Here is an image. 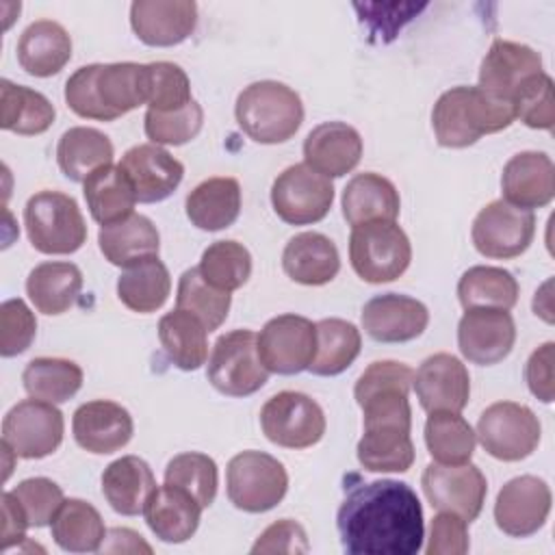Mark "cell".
Segmentation results:
<instances>
[{
    "label": "cell",
    "instance_id": "1",
    "mask_svg": "<svg viewBox=\"0 0 555 555\" xmlns=\"http://www.w3.org/2000/svg\"><path fill=\"white\" fill-rule=\"evenodd\" d=\"M336 527L349 555H414L425 538L416 492L395 479L351 488L338 507Z\"/></svg>",
    "mask_w": 555,
    "mask_h": 555
},
{
    "label": "cell",
    "instance_id": "2",
    "mask_svg": "<svg viewBox=\"0 0 555 555\" xmlns=\"http://www.w3.org/2000/svg\"><path fill=\"white\" fill-rule=\"evenodd\" d=\"M65 102L78 117L113 121L147 102V65H82L65 82Z\"/></svg>",
    "mask_w": 555,
    "mask_h": 555
},
{
    "label": "cell",
    "instance_id": "3",
    "mask_svg": "<svg viewBox=\"0 0 555 555\" xmlns=\"http://www.w3.org/2000/svg\"><path fill=\"white\" fill-rule=\"evenodd\" d=\"M364 434L356 447L358 462L371 473H405L414 462L408 395H384L362 405Z\"/></svg>",
    "mask_w": 555,
    "mask_h": 555
},
{
    "label": "cell",
    "instance_id": "4",
    "mask_svg": "<svg viewBox=\"0 0 555 555\" xmlns=\"http://www.w3.org/2000/svg\"><path fill=\"white\" fill-rule=\"evenodd\" d=\"M516 119L509 102L496 100L479 87H453L444 91L431 111L436 141L442 147H468L483 134L505 130Z\"/></svg>",
    "mask_w": 555,
    "mask_h": 555
},
{
    "label": "cell",
    "instance_id": "5",
    "mask_svg": "<svg viewBox=\"0 0 555 555\" xmlns=\"http://www.w3.org/2000/svg\"><path fill=\"white\" fill-rule=\"evenodd\" d=\"M238 128L256 143L275 145L288 141L304 121V104L297 91L278 80L247 85L234 104Z\"/></svg>",
    "mask_w": 555,
    "mask_h": 555
},
{
    "label": "cell",
    "instance_id": "6",
    "mask_svg": "<svg viewBox=\"0 0 555 555\" xmlns=\"http://www.w3.org/2000/svg\"><path fill=\"white\" fill-rule=\"evenodd\" d=\"M24 225L30 245L50 256L74 254L87 241L85 217L72 195L39 191L24 206Z\"/></svg>",
    "mask_w": 555,
    "mask_h": 555
},
{
    "label": "cell",
    "instance_id": "7",
    "mask_svg": "<svg viewBox=\"0 0 555 555\" xmlns=\"http://www.w3.org/2000/svg\"><path fill=\"white\" fill-rule=\"evenodd\" d=\"M349 260L358 278L369 284H384L405 273L412 260V245L395 221H371L351 230Z\"/></svg>",
    "mask_w": 555,
    "mask_h": 555
},
{
    "label": "cell",
    "instance_id": "8",
    "mask_svg": "<svg viewBox=\"0 0 555 555\" xmlns=\"http://www.w3.org/2000/svg\"><path fill=\"white\" fill-rule=\"evenodd\" d=\"M228 499L236 509L262 514L273 509L288 490V475L282 462L262 451H241L228 462Z\"/></svg>",
    "mask_w": 555,
    "mask_h": 555
},
{
    "label": "cell",
    "instance_id": "9",
    "mask_svg": "<svg viewBox=\"0 0 555 555\" xmlns=\"http://www.w3.org/2000/svg\"><path fill=\"white\" fill-rule=\"evenodd\" d=\"M206 377L215 390L228 397H249L260 390L269 371L260 362L256 334L251 330L221 334L208 356Z\"/></svg>",
    "mask_w": 555,
    "mask_h": 555
},
{
    "label": "cell",
    "instance_id": "10",
    "mask_svg": "<svg viewBox=\"0 0 555 555\" xmlns=\"http://www.w3.org/2000/svg\"><path fill=\"white\" fill-rule=\"evenodd\" d=\"M475 436L494 460L520 462L538 449L542 425L531 408L516 401H496L481 412Z\"/></svg>",
    "mask_w": 555,
    "mask_h": 555
},
{
    "label": "cell",
    "instance_id": "11",
    "mask_svg": "<svg viewBox=\"0 0 555 555\" xmlns=\"http://www.w3.org/2000/svg\"><path fill=\"white\" fill-rule=\"evenodd\" d=\"M65 421L56 403L41 399H24L15 403L2 421V444L15 457L41 460L63 442Z\"/></svg>",
    "mask_w": 555,
    "mask_h": 555
},
{
    "label": "cell",
    "instance_id": "12",
    "mask_svg": "<svg viewBox=\"0 0 555 555\" xmlns=\"http://www.w3.org/2000/svg\"><path fill=\"white\" fill-rule=\"evenodd\" d=\"M262 434L284 449H308L325 434L321 405L297 390H282L267 399L260 410Z\"/></svg>",
    "mask_w": 555,
    "mask_h": 555
},
{
    "label": "cell",
    "instance_id": "13",
    "mask_svg": "<svg viewBox=\"0 0 555 555\" xmlns=\"http://www.w3.org/2000/svg\"><path fill=\"white\" fill-rule=\"evenodd\" d=\"M334 202V184L306 163L286 167L271 186V204L275 215L291 225H308L321 221Z\"/></svg>",
    "mask_w": 555,
    "mask_h": 555
},
{
    "label": "cell",
    "instance_id": "14",
    "mask_svg": "<svg viewBox=\"0 0 555 555\" xmlns=\"http://www.w3.org/2000/svg\"><path fill=\"white\" fill-rule=\"evenodd\" d=\"M535 215L507 204L505 199H494L486 204L473 221V245L486 258L507 260L520 256L533 241Z\"/></svg>",
    "mask_w": 555,
    "mask_h": 555
},
{
    "label": "cell",
    "instance_id": "15",
    "mask_svg": "<svg viewBox=\"0 0 555 555\" xmlns=\"http://www.w3.org/2000/svg\"><path fill=\"white\" fill-rule=\"evenodd\" d=\"M260 362L269 373L297 375L308 369L317 349V327L301 314H280L256 336Z\"/></svg>",
    "mask_w": 555,
    "mask_h": 555
},
{
    "label": "cell",
    "instance_id": "16",
    "mask_svg": "<svg viewBox=\"0 0 555 555\" xmlns=\"http://www.w3.org/2000/svg\"><path fill=\"white\" fill-rule=\"evenodd\" d=\"M423 492L431 507L438 512H451L462 516L466 522L481 514L488 483L483 473L466 464H427L421 477Z\"/></svg>",
    "mask_w": 555,
    "mask_h": 555
},
{
    "label": "cell",
    "instance_id": "17",
    "mask_svg": "<svg viewBox=\"0 0 555 555\" xmlns=\"http://www.w3.org/2000/svg\"><path fill=\"white\" fill-rule=\"evenodd\" d=\"M516 343V323L509 310L468 308L457 323L460 353L479 366L505 360Z\"/></svg>",
    "mask_w": 555,
    "mask_h": 555
},
{
    "label": "cell",
    "instance_id": "18",
    "mask_svg": "<svg viewBox=\"0 0 555 555\" xmlns=\"http://www.w3.org/2000/svg\"><path fill=\"white\" fill-rule=\"evenodd\" d=\"M551 501V488L546 486L544 479L533 475L514 477L496 494V527L512 538L533 535L546 522Z\"/></svg>",
    "mask_w": 555,
    "mask_h": 555
},
{
    "label": "cell",
    "instance_id": "19",
    "mask_svg": "<svg viewBox=\"0 0 555 555\" xmlns=\"http://www.w3.org/2000/svg\"><path fill=\"white\" fill-rule=\"evenodd\" d=\"M412 386L425 412H462L470 397V375L460 358L434 353L423 360Z\"/></svg>",
    "mask_w": 555,
    "mask_h": 555
},
{
    "label": "cell",
    "instance_id": "20",
    "mask_svg": "<svg viewBox=\"0 0 555 555\" xmlns=\"http://www.w3.org/2000/svg\"><path fill=\"white\" fill-rule=\"evenodd\" d=\"M542 72V56L518 41L494 39L479 67V89L488 95L509 102L516 91Z\"/></svg>",
    "mask_w": 555,
    "mask_h": 555
},
{
    "label": "cell",
    "instance_id": "21",
    "mask_svg": "<svg viewBox=\"0 0 555 555\" xmlns=\"http://www.w3.org/2000/svg\"><path fill=\"white\" fill-rule=\"evenodd\" d=\"M427 323L425 304L399 293L375 295L362 308V327L377 343L414 340L425 332Z\"/></svg>",
    "mask_w": 555,
    "mask_h": 555
},
{
    "label": "cell",
    "instance_id": "22",
    "mask_svg": "<svg viewBox=\"0 0 555 555\" xmlns=\"http://www.w3.org/2000/svg\"><path fill=\"white\" fill-rule=\"evenodd\" d=\"M72 431L78 447L95 455H106L130 442L134 425L124 405L108 399H95L76 408Z\"/></svg>",
    "mask_w": 555,
    "mask_h": 555
},
{
    "label": "cell",
    "instance_id": "23",
    "mask_svg": "<svg viewBox=\"0 0 555 555\" xmlns=\"http://www.w3.org/2000/svg\"><path fill=\"white\" fill-rule=\"evenodd\" d=\"M119 167L130 178L137 202L141 204L167 199L184 176V165L156 143H141L130 147L121 156Z\"/></svg>",
    "mask_w": 555,
    "mask_h": 555
},
{
    "label": "cell",
    "instance_id": "24",
    "mask_svg": "<svg viewBox=\"0 0 555 555\" xmlns=\"http://www.w3.org/2000/svg\"><path fill=\"white\" fill-rule=\"evenodd\" d=\"M195 24L197 4L193 0H137L130 4V26L147 46H178L195 30Z\"/></svg>",
    "mask_w": 555,
    "mask_h": 555
},
{
    "label": "cell",
    "instance_id": "25",
    "mask_svg": "<svg viewBox=\"0 0 555 555\" xmlns=\"http://www.w3.org/2000/svg\"><path fill=\"white\" fill-rule=\"evenodd\" d=\"M503 199L512 206L544 208L555 197V167L544 152L514 154L501 173Z\"/></svg>",
    "mask_w": 555,
    "mask_h": 555
},
{
    "label": "cell",
    "instance_id": "26",
    "mask_svg": "<svg viewBox=\"0 0 555 555\" xmlns=\"http://www.w3.org/2000/svg\"><path fill=\"white\" fill-rule=\"evenodd\" d=\"M362 137L345 121H325L312 128L304 141V160L325 178H340L358 167Z\"/></svg>",
    "mask_w": 555,
    "mask_h": 555
},
{
    "label": "cell",
    "instance_id": "27",
    "mask_svg": "<svg viewBox=\"0 0 555 555\" xmlns=\"http://www.w3.org/2000/svg\"><path fill=\"white\" fill-rule=\"evenodd\" d=\"M202 505L186 490L165 483L156 488L145 507L143 516L150 531L169 544L186 542L199 527Z\"/></svg>",
    "mask_w": 555,
    "mask_h": 555
},
{
    "label": "cell",
    "instance_id": "28",
    "mask_svg": "<svg viewBox=\"0 0 555 555\" xmlns=\"http://www.w3.org/2000/svg\"><path fill=\"white\" fill-rule=\"evenodd\" d=\"M284 273L304 286H323L340 269V256L332 238L321 232L295 234L282 251Z\"/></svg>",
    "mask_w": 555,
    "mask_h": 555
},
{
    "label": "cell",
    "instance_id": "29",
    "mask_svg": "<svg viewBox=\"0 0 555 555\" xmlns=\"http://www.w3.org/2000/svg\"><path fill=\"white\" fill-rule=\"evenodd\" d=\"M72 59V37L54 20H37L26 26L17 41V63L37 78L59 74Z\"/></svg>",
    "mask_w": 555,
    "mask_h": 555
},
{
    "label": "cell",
    "instance_id": "30",
    "mask_svg": "<svg viewBox=\"0 0 555 555\" xmlns=\"http://www.w3.org/2000/svg\"><path fill=\"white\" fill-rule=\"evenodd\" d=\"M102 256L115 267H130L147 258H156L160 249V234L156 225L139 212H132L115 223L102 225L98 232Z\"/></svg>",
    "mask_w": 555,
    "mask_h": 555
},
{
    "label": "cell",
    "instance_id": "31",
    "mask_svg": "<svg viewBox=\"0 0 555 555\" xmlns=\"http://www.w3.org/2000/svg\"><path fill=\"white\" fill-rule=\"evenodd\" d=\"M343 217L351 228L371 221H395L401 210L395 184L373 171L353 176L343 189Z\"/></svg>",
    "mask_w": 555,
    "mask_h": 555
},
{
    "label": "cell",
    "instance_id": "32",
    "mask_svg": "<svg viewBox=\"0 0 555 555\" xmlns=\"http://www.w3.org/2000/svg\"><path fill=\"white\" fill-rule=\"evenodd\" d=\"M156 479L150 464L137 455H124L111 462L102 473V494L121 516L143 514Z\"/></svg>",
    "mask_w": 555,
    "mask_h": 555
},
{
    "label": "cell",
    "instance_id": "33",
    "mask_svg": "<svg viewBox=\"0 0 555 555\" xmlns=\"http://www.w3.org/2000/svg\"><path fill=\"white\" fill-rule=\"evenodd\" d=\"M189 221L206 232L230 228L241 212V184L236 178H208L184 199Z\"/></svg>",
    "mask_w": 555,
    "mask_h": 555
},
{
    "label": "cell",
    "instance_id": "34",
    "mask_svg": "<svg viewBox=\"0 0 555 555\" xmlns=\"http://www.w3.org/2000/svg\"><path fill=\"white\" fill-rule=\"evenodd\" d=\"M82 193L91 217L100 225H108L132 215L137 204L134 186L119 165H104L95 169L82 182Z\"/></svg>",
    "mask_w": 555,
    "mask_h": 555
},
{
    "label": "cell",
    "instance_id": "35",
    "mask_svg": "<svg viewBox=\"0 0 555 555\" xmlns=\"http://www.w3.org/2000/svg\"><path fill=\"white\" fill-rule=\"evenodd\" d=\"M82 273L74 262H41L26 278V293L43 314H63L78 299Z\"/></svg>",
    "mask_w": 555,
    "mask_h": 555
},
{
    "label": "cell",
    "instance_id": "36",
    "mask_svg": "<svg viewBox=\"0 0 555 555\" xmlns=\"http://www.w3.org/2000/svg\"><path fill=\"white\" fill-rule=\"evenodd\" d=\"M56 117L52 102L24 85L0 80V126L15 134L33 137L46 132Z\"/></svg>",
    "mask_w": 555,
    "mask_h": 555
},
{
    "label": "cell",
    "instance_id": "37",
    "mask_svg": "<svg viewBox=\"0 0 555 555\" xmlns=\"http://www.w3.org/2000/svg\"><path fill=\"white\" fill-rule=\"evenodd\" d=\"M158 338L169 360L182 371H195L208 358V330L186 310L176 308L160 317Z\"/></svg>",
    "mask_w": 555,
    "mask_h": 555
},
{
    "label": "cell",
    "instance_id": "38",
    "mask_svg": "<svg viewBox=\"0 0 555 555\" xmlns=\"http://www.w3.org/2000/svg\"><path fill=\"white\" fill-rule=\"evenodd\" d=\"M54 542L69 553L100 551L106 540V527L100 512L82 499H65L52 522Z\"/></svg>",
    "mask_w": 555,
    "mask_h": 555
},
{
    "label": "cell",
    "instance_id": "39",
    "mask_svg": "<svg viewBox=\"0 0 555 555\" xmlns=\"http://www.w3.org/2000/svg\"><path fill=\"white\" fill-rule=\"evenodd\" d=\"M113 152V143L104 132L87 126H74L61 134L56 160L69 180L85 182L95 169L111 165Z\"/></svg>",
    "mask_w": 555,
    "mask_h": 555
},
{
    "label": "cell",
    "instance_id": "40",
    "mask_svg": "<svg viewBox=\"0 0 555 555\" xmlns=\"http://www.w3.org/2000/svg\"><path fill=\"white\" fill-rule=\"evenodd\" d=\"M171 293V275L163 260L147 258L126 267L117 278L119 301L139 314L156 312L163 308Z\"/></svg>",
    "mask_w": 555,
    "mask_h": 555
},
{
    "label": "cell",
    "instance_id": "41",
    "mask_svg": "<svg viewBox=\"0 0 555 555\" xmlns=\"http://www.w3.org/2000/svg\"><path fill=\"white\" fill-rule=\"evenodd\" d=\"M314 327L317 349L308 371L312 375L332 377L351 366L362 349L360 330L345 319H321Z\"/></svg>",
    "mask_w": 555,
    "mask_h": 555
},
{
    "label": "cell",
    "instance_id": "42",
    "mask_svg": "<svg viewBox=\"0 0 555 555\" xmlns=\"http://www.w3.org/2000/svg\"><path fill=\"white\" fill-rule=\"evenodd\" d=\"M457 297L464 310L499 308L512 310L518 301V282L503 267H470L457 282Z\"/></svg>",
    "mask_w": 555,
    "mask_h": 555
},
{
    "label": "cell",
    "instance_id": "43",
    "mask_svg": "<svg viewBox=\"0 0 555 555\" xmlns=\"http://www.w3.org/2000/svg\"><path fill=\"white\" fill-rule=\"evenodd\" d=\"M24 390L48 403L69 401L82 386V369L65 358H35L22 373Z\"/></svg>",
    "mask_w": 555,
    "mask_h": 555
},
{
    "label": "cell",
    "instance_id": "44",
    "mask_svg": "<svg viewBox=\"0 0 555 555\" xmlns=\"http://www.w3.org/2000/svg\"><path fill=\"white\" fill-rule=\"evenodd\" d=\"M477 436L460 412H429L425 444L438 464H466L475 453Z\"/></svg>",
    "mask_w": 555,
    "mask_h": 555
},
{
    "label": "cell",
    "instance_id": "45",
    "mask_svg": "<svg viewBox=\"0 0 555 555\" xmlns=\"http://www.w3.org/2000/svg\"><path fill=\"white\" fill-rule=\"evenodd\" d=\"M197 271L210 286L232 293L249 280L251 256L236 241H215L204 249Z\"/></svg>",
    "mask_w": 555,
    "mask_h": 555
},
{
    "label": "cell",
    "instance_id": "46",
    "mask_svg": "<svg viewBox=\"0 0 555 555\" xmlns=\"http://www.w3.org/2000/svg\"><path fill=\"white\" fill-rule=\"evenodd\" d=\"M232 295L228 291H219L210 286L197 271V267L186 269L180 275L178 293H176V308L195 314L208 332L217 330L230 310Z\"/></svg>",
    "mask_w": 555,
    "mask_h": 555
},
{
    "label": "cell",
    "instance_id": "47",
    "mask_svg": "<svg viewBox=\"0 0 555 555\" xmlns=\"http://www.w3.org/2000/svg\"><path fill=\"white\" fill-rule=\"evenodd\" d=\"M165 483L186 490L206 509L212 505L217 496V483H219L217 464L206 453H197V451L178 453L169 460L165 468Z\"/></svg>",
    "mask_w": 555,
    "mask_h": 555
},
{
    "label": "cell",
    "instance_id": "48",
    "mask_svg": "<svg viewBox=\"0 0 555 555\" xmlns=\"http://www.w3.org/2000/svg\"><path fill=\"white\" fill-rule=\"evenodd\" d=\"M204 126L202 106L191 100L186 106L169 113L150 111L145 113V134L156 145H182L193 141Z\"/></svg>",
    "mask_w": 555,
    "mask_h": 555
},
{
    "label": "cell",
    "instance_id": "49",
    "mask_svg": "<svg viewBox=\"0 0 555 555\" xmlns=\"http://www.w3.org/2000/svg\"><path fill=\"white\" fill-rule=\"evenodd\" d=\"M191 80L184 69L169 61L147 63V108L178 111L191 102Z\"/></svg>",
    "mask_w": 555,
    "mask_h": 555
},
{
    "label": "cell",
    "instance_id": "50",
    "mask_svg": "<svg viewBox=\"0 0 555 555\" xmlns=\"http://www.w3.org/2000/svg\"><path fill=\"white\" fill-rule=\"evenodd\" d=\"M514 115L529 128L553 130L555 124V93L553 78L544 72L531 76L512 100Z\"/></svg>",
    "mask_w": 555,
    "mask_h": 555
},
{
    "label": "cell",
    "instance_id": "51",
    "mask_svg": "<svg viewBox=\"0 0 555 555\" xmlns=\"http://www.w3.org/2000/svg\"><path fill=\"white\" fill-rule=\"evenodd\" d=\"M412 369L403 362L395 360H377L371 362L364 373L358 377L353 397L358 405L362 408L371 399L384 397V395H408L412 386Z\"/></svg>",
    "mask_w": 555,
    "mask_h": 555
},
{
    "label": "cell",
    "instance_id": "52",
    "mask_svg": "<svg viewBox=\"0 0 555 555\" xmlns=\"http://www.w3.org/2000/svg\"><path fill=\"white\" fill-rule=\"evenodd\" d=\"M11 492L17 499L20 507L24 509L26 520H28L30 527H46V525H50L54 514H56V509L65 501L61 486L54 483L48 477L24 479Z\"/></svg>",
    "mask_w": 555,
    "mask_h": 555
},
{
    "label": "cell",
    "instance_id": "53",
    "mask_svg": "<svg viewBox=\"0 0 555 555\" xmlns=\"http://www.w3.org/2000/svg\"><path fill=\"white\" fill-rule=\"evenodd\" d=\"M37 334L33 310L22 299H7L0 306V356L13 358L24 353Z\"/></svg>",
    "mask_w": 555,
    "mask_h": 555
},
{
    "label": "cell",
    "instance_id": "54",
    "mask_svg": "<svg viewBox=\"0 0 555 555\" xmlns=\"http://www.w3.org/2000/svg\"><path fill=\"white\" fill-rule=\"evenodd\" d=\"M468 546V529L462 516L451 512H440L434 516L429 542L425 546L427 555H464Z\"/></svg>",
    "mask_w": 555,
    "mask_h": 555
},
{
    "label": "cell",
    "instance_id": "55",
    "mask_svg": "<svg viewBox=\"0 0 555 555\" xmlns=\"http://www.w3.org/2000/svg\"><path fill=\"white\" fill-rule=\"evenodd\" d=\"M308 548L304 527L291 518H282L258 535L251 553H308Z\"/></svg>",
    "mask_w": 555,
    "mask_h": 555
},
{
    "label": "cell",
    "instance_id": "56",
    "mask_svg": "<svg viewBox=\"0 0 555 555\" xmlns=\"http://www.w3.org/2000/svg\"><path fill=\"white\" fill-rule=\"evenodd\" d=\"M553 362H555V343L548 340L540 345L525 364V379L533 397H538L542 403H551L555 395V375H553Z\"/></svg>",
    "mask_w": 555,
    "mask_h": 555
},
{
    "label": "cell",
    "instance_id": "57",
    "mask_svg": "<svg viewBox=\"0 0 555 555\" xmlns=\"http://www.w3.org/2000/svg\"><path fill=\"white\" fill-rule=\"evenodd\" d=\"M28 527L30 525L26 520V514L20 507L13 492L11 490L4 492L2 494V551L11 548L20 540H24Z\"/></svg>",
    "mask_w": 555,
    "mask_h": 555
},
{
    "label": "cell",
    "instance_id": "58",
    "mask_svg": "<svg viewBox=\"0 0 555 555\" xmlns=\"http://www.w3.org/2000/svg\"><path fill=\"white\" fill-rule=\"evenodd\" d=\"M111 544H102L100 551H111V553H137V551H145V553H152V546L145 544L141 540V535L132 529H113L108 535Z\"/></svg>",
    "mask_w": 555,
    "mask_h": 555
}]
</instances>
